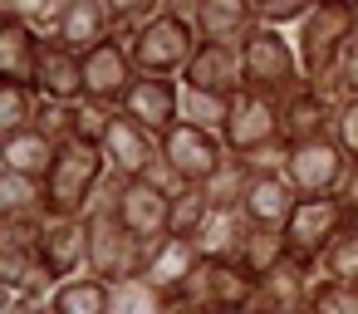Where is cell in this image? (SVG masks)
I'll return each mask as SVG.
<instances>
[{
	"label": "cell",
	"mask_w": 358,
	"mask_h": 314,
	"mask_svg": "<svg viewBox=\"0 0 358 314\" xmlns=\"http://www.w3.org/2000/svg\"><path fill=\"white\" fill-rule=\"evenodd\" d=\"M348 157L338 152L334 138H319V143H304V148H289V162H285V182L299 192V201H314V197H338L343 177H348Z\"/></svg>",
	"instance_id": "ba28073f"
},
{
	"label": "cell",
	"mask_w": 358,
	"mask_h": 314,
	"mask_svg": "<svg viewBox=\"0 0 358 314\" xmlns=\"http://www.w3.org/2000/svg\"><path fill=\"white\" fill-rule=\"evenodd\" d=\"M319 270L285 255L265 280H260V294H255V314H285V309H304L309 304V290H314Z\"/></svg>",
	"instance_id": "44dd1931"
},
{
	"label": "cell",
	"mask_w": 358,
	"mask_h": 314,
	"mask_svg": "<svg viewBox=\"0 0 358 314\" xmlns=\"http://www.w3.org/2000/svg\"><path fill=\"white\" fill-rule=\"evenodd\" d=\"M348 231H353V236H358V216H353V221H348Z\"/></svg>",
	"instance_id": "7dc6e473"
},
{
	"label": "cell",
	"mask_w": 358,
	"mask_h": 314,
	"mask_svg": "<svg viewBox=\"0 0 358 314\" xmlns=\"http://www.w3.org/2000/svg\"><path fill=\"white\" fill-rule=\"evenodd\" d=\"M113 314H167V299L148 280H128L113 285Z\"/></svg>",
	"instance_id": "e575fe53"
},
{
	"label": "cell",
	"mask_w": 358,
	"mask_h": 314,
	"mask_svg": "<svg viewBox=\"0 0 358 314\" xmlns=\"http://www.w3.org/2000/svg\"><path fill=\"white\" fill-rule=\"evenodd\" d=\"M334 143H338V152L358 167V99H343V104H338V113H334Z\"/></svg>",
	"instance_id": "ab89813d"
},
{
	"label": "cell",
	"mask_w": 358,
	"mask_h": 314,
	"mask_svg": "<svg viewBox=\"0 0 358 314\" xmlns=\"http://www.w3.org/2000/svg\"><path fill=\"white\" fill-rule=\"evenodd\" d=\"M40 99L50 104H79L84 99V55L64 50L59 40L40 45V64H35V84H30Z\"/></svg>",
	"instance_id": "ac0fdd59"
},
{
	"label": "cell",
	"mask_w": 358,
	"mask_h": 314,
	"mask_svg": "<svg viewBox=\"0 0 358 314\" xmlns=\"http://www.w3.org/2000/svg\"><path fill=\"white\" fill-rule=\"evenodd\" d=\"M343 231H348L343 201H338V197H314V201H299V206H294V216H289V226H285V245H289L294 260H304V265L319 270V260L329 255V245H334Z\"/></svg>",
	"instance_id": "8992f818"
},
{
	"label": "cell",
	"mask_w": 358,
	"mask_h": 314,
	"mask_svg": "<svg viewBox=\"0 0 358 314\" xmlns=\"http://www.w3.org/2000/svg\"><path fill=\"white\" fill-rule=\"evenodd\" d=\"M226 118H231V99L221 94H196V89H182V123L201 128V133H226Z\"/></svg>",
	"instance_id": "4dcf8cb0"
},
{
	"label": "cell",
	"mask_w": 358,
	"mask_h": 314,
	"mask_svg": "<svg viewBox=\"0 0 358 314\" xmlns=\"http://www.w3.org/2000/svg\"><path fill=\"white\" fill-rule=\"evenodd\" d=\"M221 143L231 148V157H245V152H260V148L280 143V104L255 94V89H241L231 99V118H226Z\"/></svg>",
	"instance_id": "8fae6325"
},
{
	"label": "cell",
	"mask_w": 358,
	"mask_h": 314,
	"mask_svg": "<svg viewBox=\"0 0 358 314\" xmlns=\"http://www.w3.org/2000/svg\"><path fill=\"white\" fill-rule=\"evenodd\" d=\"M211 314H250V309H211Z\"/></svg>",
	"instance_id": "f6af8a7d"
},
{
	"label": "cell",
	"mask_w": 358,
	"mask_h": 314,
	"mask_svg": "<svg viewBox=\"0 0 358 314\" xmlns=\"http://www.w3.org/2000/svg\"><path fill=\"white\" fill-rule=\"evenodd\" d=\"M64 50L74 55H94L99 45L113 40V15H108V0H64V20L55 35Z\"/></svg>",
	"instance_id": "7402d4cb"
},
{
	"label": "cell",
	"mask_w": 358,
	"mask_h": 314,
	"mask_svg": "<svg viewBox=\"0 0 358 314\" xmlns=\"http://www.w3.org/2000/svg\"><path fill=\"white\" fill-rule=\"evenodd\" d=\"M182 89H196V94H221V99H236L245 89V59L236 45H196L187 74H182Z\"/></svg>",
	"instance_id": "7c38bea8"
},
{
	"label": "cell",
	"mask_w": 358,
	"mask_h": 314,
	"mask_svg": "<svg viewBox=\"0 0 358 314\" xmlns=\"http://www.w3.org/2000/svg\"><path fill=\"white\" fill-rule=\"evenodd\" d=\"M162 157L172 162V172L187 182V187H206L226 162H231V148L216 138V133H201L192 123H177L172 133H162Z\"/></svg>",
	"instance_id": "9c48e42d"
},
{
	"label": "cell",
	"mask_w": 358,
	"mask_h": 314,
	"mask_svg": "<svg viewBox=\"0 0 358 314\" xmlns=\"http://www.w3.org/2000/svg\"><path fill=\"white\" fill-rule=\"evenodd\" d=\"M138 64H133V50L123 40H108L99 45L94 55H84V99L89 104H103L113 113H123V99L133 94L138 84Z\"/></svg>",
	"instance_id": "30bf717a"
},
{
	"label": "cell",
	"mask_w": 358,
	"mask_h": 314,
	"mask_svg": "<svg viewBox=\"0 0 358 314\" xmlns=\"http://www.w3.org/2000/svg\"><path fill=\"white\" fill-rule=\"evenodd\" d=\"M285 314H314V309H309V304H304V309H285Z\"/></svg>",
	"instance_id": "bcb514c9"
},
{
	"label": "cell",
	"mask_w": 358,
	"mask_h": 314,
	"mask_svg": "<svg viewBox=\"0 0 358 314\" xmlns=\"http://www.w3.org/2000/svg\"><path fill=\"white\" fill-rule=\"evenodd\" d=\"M123 118H133L162 143V133L182 123V79H138L133 94L123 99Z\"/></svg>",
	"instance_id": "4fadbf2b"
},
{
	"label": "cell",
	"mask_w": 358,
	"mask_h": 314,
	"mask_svg": "<svg viewBox=\"0 0 358 314\" xmlns=\"http://www.w3.org/2000/svg\"><path fill=\"white\" fill-rule=\"evenodd\" d=\"M192 6L196 0H167V10L128 45L133 64L143 79H182L192 55H196V25H192Z\"/></svg>",
	"instance_id": "7a4b0ae2"
},
{
	"label": "cell",
	"mask_w": 358,
	"mask_h": 314,
	"mask_svg": "<svg viewBox=\"0 0 358 314\" xmlns=\"http://www.w3.org/2000/svg\"><path fill=\"white\" fill-rule=\"evenodd\" d=\"M108 182V162H103V148H84V143H69L59 148V162L45 182V211L50 221H84L94 197L103 192Z\"/></svg>",
	"instance_id": "3957f363"
},
{
	"label": "cell",
	"mask_w": 358,
	"mask_h": 314,
	"mask_svg": "<svg viewBox=\"0 0 358 314\" xmlns=\"http://www.w3.org/2000/svg\"><path fill=\"white\" fill-rule=\"evenodd\" d=\"M192 25H196V40L236 45V50L260 30L255 0H196V6H192Z\"/></svg>",
	"instance_id": "9a60e30c"
},
{
	"label": "cell",
	"mask_w": 358,
	"mask_h": 314,
	"mask_svg": "<svg viewBox=\"0 0 358 314\" xmlns=\"http://www.w3.org/2000/svg\"><path fill=\"white\" fill-rule=\"evenodd\" d=\"M55 162H59V143H50L40 128L0 138V172H15V177H30V182H50Z\"/></svg>",
	"instance_id": "cb8c5ba5"
},
{
	"label": "cell",
	"mask_w": 358,
	"mask_h": 314,
	"mask_svg": "<svg viewBox=\"0 0 358 314\" xmlns=\"http://www.w3.org/2000/svg\"><path fill=\"white\" fill-rule=\"evenodd\" d=\"M260 280L241 270L236 260H201V270L187 280L177 299H167V314H211V309H250L255 314Z\"/></svg>",
	"instance_id": "5b68a950"
},
{
	"label": "cell",
	"mask_w": 358,
	"mask_h": 314,
	"mask_svg": "<svg viewBox=\"0 0 358 314\" xmlns=\"http://www.w3.org/2000/svg\"><path fill=\"white\" fill-rule=\"evenodd\" d=\"M40 35L15 15V6H0V84H35Z\"/></svg>",
	"instance_id": "ffe728a7"
},
{
	"label": "cell",
	"mask_w": 358,
	"mask_h": 314,
	"mask_svg": "<svg viewBox=\"0 0 358 314\" xmlns=\"http://www.w3.org/2000/svg\"><path fill=\"white\" fill-rule=\"evenodd\" d=\"M15 15L50 45L55 35H59V20H64V0H40V6H15Z\"/></svg>",
	"instance_id": "f35d334b"
},
{
	"label": "cell",
	"mask_w": 358,
	"mask_h": 314,
	"mask_svg": "<svg viewBox=\"0 0 358 314\" xmlns=\"http://www.w3.org/2000/svg\"><path fill=\"white\" fill-rule=\"evenodd\" d=\"M0 314H50V304H35V299H15V294H0Z\"/></svg>",
	"instance_id": "ee69618b"
},
{
	"label": "cell",
	"mask_w": 358,
	"mask_h": 314,
	"mask_svg": "<svg viewBox=\"0 0 358 314\" xmlns=\"http://www.w3.org/2000/svg\"><path fill=\"white\" fill-rule=\"evenodd\" d=\"M50 314H113V285H103L99 275L64 280L50 294Z\"/></svg>",
	"instance_id": "484cf974"
},
{
	"label": "cell",
	"mask_w": 358,
	"mask_h": 314,
	"mask_svg": "<svg viewBox=\"0 0 358 314\" xmlns=\"http://www.w3.org/2000/svg\"><path fill=\"white\" fill-rule=\"evenodd\" d=\"M338 201H343V211H348V221L358 216V167H348V177H343V187H338Z\"/></svg>",
	"instance_id": "7bdbcfd3"
},
{
	"label": "cell",
	"mask_w": 358,
	"mask_h": 314,
	"mask_svg": "<svg viewBox=\"0 0 358 314\" xmlns=\"http://www.w3.org/2000/svg\"><path fill=\"white\" fill-rule=\"evenodd\" d=\"M334 89H338V99H358V40L348 45V55H343V64L334 74Z\"/></svg>",
	"instance_id": "b9f144b4"
},
{
	"label": "cell",
	"mask_w": 358,
	"mask_h": 314,
	"mask_svg": "<svg viewBox=\"0 0 358 314\" xmlns=\"http://www.w3.org/2000/svg\"><path fill=\"white\" fill-rule=\"evenodd\" d=\"M314 6H319V0H255V20H260L265 30H285V35H294V30L309 20Z\"/></svg>",
	"instance_id": "1f68e13d"
},
{
	"label": "cell",
	"mask_w": 358,
	"mask_h": 314,
	"mask_svg": "<svg viewBox=\"0 0 358 314\" xmlns=\"http://www.w3.org/2000/svg\"><path fill=\"white\" fill-rule=\"evenodd\" d=\"M206 216H211V197H206V187H187L182 197H172L167 236H177V241H196L201 226H206Z\"/></svg>",
	"instance_id": "f546056e"
},
{
	"label": "cell",
	"mask_w": 358,
	"mask_h": 314,
	"mask_svg": "<svg viewBox=\"0 0 358 314\" xmlns=\"http://www.w3.org/2000/svg\"><path fill=\"white\" fill-rule=\"evenodd\" d=\"M35 108H40V94L30 84H0V138L35 128Z\"/></svg>",
	"instance_id": "f1b7e54d"
},
{
	"label": "cell",
	"mask_w": 358,
	"mask_h": 314,
	"mask_svg": "<svg viewBox=\"0 0 358 314\" xmlns=\"http://www.w3.org/2000/svg\"><path fill=\"white\" fill-rule=\"evenodd\" d=\"M245 187H250V172L231 157V162L206 182V197H211V206H241V201H245Z\"/></svg>",
	"instance_id": "8d00e7d4"
},
{
	"label": "cell",
	"mask_w": 358,
	"mask_h": 314,
	"mask_svg": "<svg viewBox=\"0 0 358 314\" xmlns=\"http://www.w3.org/2000/svg\"><path fill=\"white\" fill-rule=\"evenodd\" d=\"M241 59H245V89L285 104L289 94H299L309 79H304V64H299V50H294V35L285 30H255L245 45H241Z\"/></svg>",
	"instance_id": "277c9868"
},
{
	"label": "cell",
	"mask_w": 358,
	"mask_h": 314,
	"mask_svg": "<svg viewBox=\"0 0 358 314\" xmlns=\"http://www.w3.org/2000/svg\"><path fill=\"white\" fill-rule=\"evenodd\" d=\"M245 241H250L245 211L241 206H211V216H206V226L192 245L201 250V260H241Z\"/></svg>",
	"instance_id": "d4e9b609"
},
{
	"label": "cell",
	"mask_w": 358,
	"mask_h": 314,
	"mask_svg": "<svg viewBox=\"0 0 358 314\" xmlns=\"http://www.w3.org/2000/svg\"><path fill=\"white\" fill-rule=\"evenodd\" d=\"M35 260L45 265V275L55 285L89 275V221H50Z\"/></svg>",
	"instance_id": "5bb4252c"
},
{
	"label": "cell",
	"mask_w": 358,
	"mask_h": 314,
	"mask_svg": "<svg viewBox=\"0 0 358 314\" xmlns=\"http://www.w3.org/2000/svg\"><path fill=\"white\" fill-rule=\"evenodd\" d=\"M338 89L334 84H304L299 94H289L280 104V143L285 148H304L319 138H334V113H338Z\"/></svg>",
	"instance_id": "52a82bcc"
},
{
	"label": "cell",
	"mask_w": 358,
	"mask_h": 314,
	"mask_svg": "<svg viewBox=\"0 0 358 314\" xmlns=\"http://www.w3.org/2000/svg\"><path fill=\"white\" fill-rule=\"evenodd\" d=\"M138 182H148V187H157V192H162V197H182V192H187V182H182V177H177V172H172V162H167V157H162V152H157V157H152V167H148V172H143V177H138Z\"/></svg>",
	"instance_id": "60d3db41"
},
{
	"label": "cell",
	"mask_w": 358,
	"mask_h": 314,
	"mask_svg": "<svg viewBox=\"0 0 358 314\" xmlns=\"http://www.w3.org/2000/svg\"><path fill=\"white\" fill-rule=\"evenodd\" d=\"M118 221L143 245H157L167 236V221H172V197H162L148 182H123V192H118Z\"/></svg>",
	"instance_id": "d6986e66"
},
{
	"label": "cell",
	"mask_w": 358,
	"mask_h": 314,
	"mask_svg": "<svg viewBox=\"0 0 358 314\" xmlns=\"http://www.w3.org/2000/svg\"><path fill=\"white\" fill-rule=\"evenodd\" d=\"M309 309L314 314H358V285H338V280H314L309 290Z\"/></svg>",
	"instance_id": "d590c367"
},
{
	"label": "cell",
	"mask_w": 358,
	"mask_h": 314,
	"mask_svg": "<svg viewBox=\"0 0 358 314\" xmlns=\"http://www.w3.org/2000/svg\"><path fill=\"white\" fill-rule=\"evenodd\" d=\"M25 216H50L45 211V182L0 172V221H25Z\"/></svg>",
	"instance_id": "4316f807"
},
{
	"label": "cell",
	"mask_w": 358,
	"mask_h": 314,
	"mask_svg": "<svg viewBox=\"0 0 358 314\" xmlns=\"http://www.w3.org/2000/svg\"><path fill=\"white\" fill-rule=\"evenodd\" d=\"M35 128H40L50 143L69 148V143H74V104H50V99H40V108H35Z\"/></svg>",
	"instance_id": "74e56055"
},
{
	"label": "cell",
	"mask_w": 358,
	"mask_h": 314,
	"mask_svg": "<svg viewBox=\"0 0 358 314\" xmlns=\"http://www.w3.org/2000/svg\"><path fill=\"white\" fill-rule=\"evenodd\" d=\"M113 118H118L113 108L79 99V104H74V143H84V148H103V138H108Z\"/></svg>",
	"instance_id": "d6a6232c"
},
{
	"label": "cell",
	"mask_w": 358,
	"mask_h": 314,
	"mask_svg": "<svg viewBox=\"0 0 358 314\" xmlns=\"http://www.w3.org/2000/svg\"><path fill=\"white\" fill-rule=\"evenodd\" d=\"M289 255V245H285V231H265V226H250V241H245V250H241V270H250L255 280H265L280 260Z\"/></svg>",
	"instance_id": "83f0119b"
},
{
	"label": "cell",
	"mask_w": 358,
	"mask_h": 314,
	"mask_svg": "<svg viewBox=\"0 0 358 314\" xmlns=\"http://www.w3.org/2000/svg\"><path fill=\"white\" fill-rule=\"evenodd\" d=\"M162 152V143L148 133V128H138L133 118H113V128H108V138H103V162H108V177H118V182H138L148 167H152V157Z\"/></svg>",
	"instance_id": "2e32d148"
},
{
	"label": "cell",
	"mask_w": 358,
	"mask_h": 314,
	"mask_svg": "<svg viewBox=\"0 0 358 314\" xmlns=\"http://www.w3.org/2000/svg\"><path fill=\"white\" fill-rule=\"evenodd\" d=\"M319 275L324 280H338V285H358V236L353 231H343L329 245V255L319 260Z\"/></svg>",
	"instance_id": "836d02e7"
},
{
	"label": "cell",
	"mask_w": 358,
	"mask_h": 314,
	"mask_svg": "<svg viewBox=\"0 0 358 314\" xmlns=\"http://www.w3.org/2000/svg\"><path fill=\"white\" fill-rule=\"evenodd\" d=\"M294 206H299V192L285 182V172H275V177H250L245 201H241L245 221H250V226H265V231H285L289 216H294Z\"/></svg>",
	"instance_id": "603a6c76"
},
{
	"label": "cell",
	"mask_w": 358,
	"mask_h": 314,
	"mask_svg": "<svg viewBox=\"0 0 358 314\" xmlns=\"http://www.w3.org/2000/svg\"><path fill=\"white\" fill-rule=\"evenodd\" d=\"M201 270V250L192 241H177V236H162L157 245H148V265H143V280L162 294V299H177L187 290V280Z\"/></svg>",
	"instance_id": "e0dca14e"
},
{
	"label": "cell",
	"mask_w": 358,
	"mask_h": 314,
	"mask_svg": "<svg viewBox=\"0 0 358 314\" xmlns=\"http://www.w3.org/2000/svg\"><path fill=\"white\" fill-rule=\"evenodd\" d=\"M358 40V0H319L309 20L294 30V50L309 84H334L348 45Z\"/></svg>",
	"instance_id": "6da1fadb"
}]
</instances>
